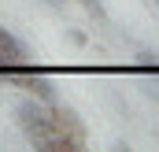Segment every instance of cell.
I'll return each mask as SVG.
<instances>
[{
    "mask_svg": "<svg viewBox=\"0 0 159 152\" xmlns=\"http://www.w3.org/2000/svg\"><path fill=\"white\" fill-rule=\"evenodd\" d=\"M15 115H19V126H22V134H26L30 141H34V137H41V134H52V130H59L56 104H44V100H37V97L22 100V104L15 108Z\"/></svg>",
    "mask_w": 159,
    "mask_h": 152,
    "instance_id": "6da1fadb",
    "label": "cell"
},
{
    "mask_svg": "<svg viewBox=\"0 0 159 152\" xmlns=\"http://www.w3.org/2000/svg\"><path fill=\"white\" fill-rule=\"evenodd\" d=\"M0 63H30V48L4 26H0Z\"/></svg>",
    "mask_w": 159,
    "mask_h": 152,
    "instance_id": "7a4b0ae2",
    "label": "cell"
},
{
    "mask_svg": "<svg viewBox=\"0 0 159 152\" xmlns=\"http://www.w3.org/2000/svg\"><path fill=\"white\" fill-rule=\"evenodd\" d=\"M137 67H141V71H156V74H159V59L152 56V52H141V56H137Z\"/></svg>",
    "mask_w": 159,
    "mask_h": 152,
    "instance_id": "3957f363",
    "label": "cell"
},
{
    "mask_svg": "<svg viewBox=\"0 0 159 152\" xmlns=\"http://www.w3.org/2000/svg\"><path fill=\"white\" fill-rule=\"evenodd\" d=\"M85 7H89V11H93V15H104V7H100V4H96V0H85Z\"/></svg>",
    "mask_w": 159,
    "mask_h": 152,
    "instance_id": "277c9868",
    "label": "cell"
},
{
    "mask_svg": "<svg viewBox=\"0 0 159 152\" xmlns=\"http://www.w3.org/2000/svg\"><path fill=\"white\" fill-rule=\"evenodd\" d=\"M156 4H159V0H156Z\"/></svg>",
    "mask_w": 159,
    "mask_h": 152,
    "instance_id": "5b68a950",
    "label": "cell"
}]
</instances>
